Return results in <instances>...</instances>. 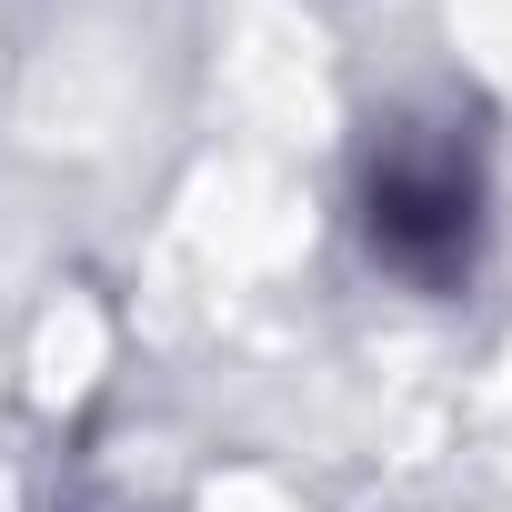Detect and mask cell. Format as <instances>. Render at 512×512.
I'll return each mask as SVG.
<instances>
[{
	"label": "cell",
	"mask_w": 512,
	"mask_h": 512,
	"mask_svg": "<svg viewBox=\"0 0 512 512\" xmlns=\"http://www.w3.org/2000/svg\"><path fill=\"white\" fill-rule=\"evenodd\" d=\"M372 251L402 272V282H462L472 272V231H482V181H472V151L462 141H392L372 161Z\"/></svg>",
	"instance_id": "obj_1"
}]
</instances>
